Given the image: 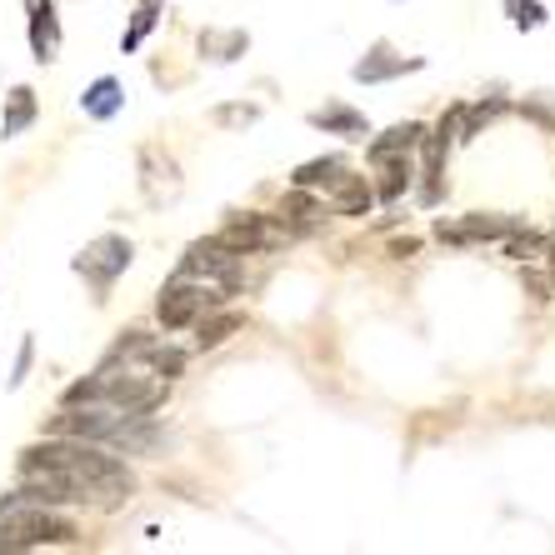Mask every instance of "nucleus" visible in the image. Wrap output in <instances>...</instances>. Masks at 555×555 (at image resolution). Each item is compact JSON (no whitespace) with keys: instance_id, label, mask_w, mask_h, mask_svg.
Masks as SVG:
<instances>
[{"instance_id":"6","label":"nucleus","mask_w":555,"mask_h":555,"mask_svg":"<svg viewBox=\"0 0 555 555\" xmlns=\"http://www.w3.org/2000/svg\"><path fill=\"white\" fill-rule=\"evenodd\" d=\"M176 275H191V281H206L216 285V291H225V296H235L241 291V250H231L225 241H191L181 256V266H176Z\"/></svg>"},{"instance_id":"20","label":"nucleus","mask_w":555,"mask_h":555,"mask_svg":"<svg viewBox=\"0 0 555 555\" xmlns=\"http://www.w3.org/2000/svg\"><path fill=\"white\" fill-rule=\"evenodd\" d=\"M331 210L336 216H371L375 210V185L365 176H346V181L331 191Z\"/></svg>"},{"instance_id":"23","label":"nucleus","mask_w":555,"mask_h":555,"mask_svg":"<svg viewBox=\"0 0 555 555\" xmlns=\"http://www.w3.org/2000/svg\"><path fill=\"white\" fill-rule=\"evenodd\" d=\"M505 256H511V260H520V266H530V260H545V256H551V241L520 225V231H511V235H505Z\"/></svg>"},{"instance_id":"19","label":"nucleus","mask_w":555,"mask_h":555,"mask_svg":"<svg viewBox=\"0 0 555 555\" xmlns=\"http://www.w3.org/2000/svg\"><path fill=\"white\" fill-rule=\"evenodd\" d=\"M350 176L346 155H315V160H306V166H296V176H291V185H306V191H336L340 181Z\"/></svg>"},{"instance_id":"17","label":"nucleus","mask_w":555,"mask_h":555,"mask_svg":"<svg viewBox=\"0 0 555 555\" xmlns=\"http://www.w3.org/2000/svg\"><path fill=\"white\" fill-rule=\"evenodd\" d=\"M235 331H246V315H241V310H220V306H210L206 315L195 321V350H216V346H225V340H231Z\"/></svg>"},{"instance_id":"11","label":"nucleus","mask_w":555,"mask_h":555,"mask_svg":"<svg viewBox=\"0 0 555 555\" xmlns=\"http://www.w3.org/2000/svg\"><path fill=\"white\" fill-rule=\"evenodd\" d=\"M306 120H310V130H325V135H340V141H365V135H371L365 111H356V105H346V101L315 105Z\"/></svg>"},{"instance_id":"13","label":"nucleus","mask_w":555,"mask_h":555,"mask_svg":"<svg viewBox=\"0 0 555 555\" xmlns=\"http://www.w3.org/2000/svg\"><path fill=\"white\" fill-rule=\"evenodd\" d=\"M40 116V101L30 86H11V95H5V111H0V141H21L30 126H36Z\"/></svg>"},{"instance_id":"2","label":"nucleus","mask_w":555,"mask_h":555,"mask_svg":"<svg viewBox=\"0 0 555 555\" xmlns=\"http://www.w3.org/2000/svg\"><path fill=\"white\" fill-rule=\"evenodd\" d=\"M80 530L55 505H11L0 511V551H40V545H76Z\"/></svg>"},{"instance_id":"9","label":"nucleus","mask_w":555,"mask_h":555,"mask_svg":"<svg viewBox=\"0 0 555 555\" xmlns=\"http://www.w3.org/2000/svg\"><path fill=\"white\" fill-rule=\"evenodd\" d=\"M520 225H526L520 216H486V210H476V216L455 220V225H446V220H440L436 235L446 241V246H476V241H505V235L520 231Z\"/></svg>"},{"instance_id":"22","label":"nucleus","mask_w":555,"mask_h":555,"mask_svg":"<svg viewBox=\"0 0 555 555\" xmlns=\"http://www.w3.org/2000/svg\"><path fill=\"white\" fill-rule=\"evenodd\" d=\"M160 26V11H155V0H141L135 11H130V26L120 30V55H135L141 51V40Z\"/></svg>"},{"instance_id":"15","label":"nucleus","mask_w":555,"mask_h":555,"mask_svg":"<svg viewBox=\"0 0 555 555\" xmlns=\"http://www.w3.org/2000/svg\"><path fill=\"white\" fill-rule=\"evenodd\" d=\"M195 51H201V61H210V65H231V61H241V55L250 51V36H246V30H216V26H206L201 36H195Z\"/></svg>"},{"instance_id":"21","label":"nucleus","mask_w":555,"mask_h":555,"mask_svg":"<svg viewBox=\"0 0 555 555\" xmlns=\"http://www.w3.org/2000/svg\"><path fill=\"white\" fill-rule=\"evenodd\" d=\"M141 166H145V195H151L155 206L166 201V195L181 191V176H176V160H160L155 151H141Z\"/></svg>"},{"instance_id":"10","label":"nucleus","mask_w":555,"mask_h":555,"mask_svg":"<svg viewBox=\"0 0 555 555\" xmlns=\"http://www.w3.org/2000/svg\"><path fill=\"white\" fill-rule=\"evenodd\" d=\"M26 36L30 55L40 65H51L61 55V11H55V0H26Z\"/></svg>"},{"instance_id":"5","label":"nucleus","mask_w":555,"mask_h":555,"mask_svg":"<svg viewBox=\"0 0 555 555\" xmlns=\"http://www.w3.org/2000/svg\"><path fill=\"white\" fill-rule=\"evenodd\" d=\"M130 260H135V246H130L126 235L111 231V235H95L91 246L80 250L70 266H76V275L95 291V300H105V296H111V285L130 271Z\"/></svg>"},{"instance_id":"12","label":"nucleus","mask_w":555,"mask_h":555,"mask_svg":"<svg viewBox=\"0 0 555 555\" xmlns=\"http://www.w3.org/2000/svg\"><path fill=\"white\" fill-rule=\"evenodd\" d=\"M321 191H306V185H291L285 191V201H281V225L291 235H310V231H321Z\"/></svg>"},{"instance_id":"4","label":"nucleus","mask_w":555,"mask_h":555,"mask_svg":"<svg viewBox=\"0 0 555 555\" xmlns=\"http://www.w3.org/2000/svg\"><path fill=\"white\" fill-rule=\"evenodd\" d=\"M220 300H225V291H216V285L191 281V275H170L160 285V300H155V321L166 325V331H185V325H195Z\"/></svg>"},{"instance_id":"7","label":"nucleus","mask_w":555,"mask_h":555,"mask_svg":"<svg viewBox=\"0 0 555 555\" xmlns=\"http://www.w3.org/2000/svg\"><path fill=\"white\" fill-rule=\"evenodd\" d=\"M415 70H426V55H401L390 40H375L371 51L361 61L350 65V76L361 80V86H380V80H401V76H415Z\"/></svg>"},{"instance_id":"14","label":"nucleus","mask_w":555,"mask_h":555,"mask_svg":"<svg viewBox=\"0 0 555 555\" xmlns=\"http://www.w3.org/2000/svg\"><path fill=\"white\" fill-rule=\"evenodd\" d=\"M375 170H380V181H375V201L396 206V201H401V195L415 185V151L386 155V160H375Z\"/></svg>"},{"instance_id":"28","label":"nucleus","mask_w":555,"mask_h":555,"mask_svg":"<svg viewBox=\"0 0 555 555\" xmlns=\"http://www.w3.org/2000/svg\"><path fill=\"white\" fill-rule=\"evenodd\" d=\"M415 250H421V241H415V235H405V241H390V256H396V260L415 256Z\"/></svg>"},{"instance_id":"24","label":"nucleus","mask_w":555,"mask_h":555,"mask_svg":"<svg viewBox=\"0 0 555 555\" xmlns=\"http://www.w3.org/2000/svg\"><path fill=\"white\" fill-rule=\"evenodd\" d=\"M210 120H216V126H225V130H246V126H256V120H260V105H250V101L216 105V111H210Z\"/></svg>"},{"instance_id":"26","label":"nucleus","mask_w":555,"mask_h":555,"mask_svg":"<svg viewBox=\"0 0 555 555\" xmlns=\"http://www.w3.org/2000/svg\"><path fill=\"white\" fill-rule=\"evenodd\" d=\"M145 365H151V371L160 375V380H176V375L185 371V350H176V346H155V350H151V361H145Z\"/></svg>"},{"instance_id":"8","label":"nucleus","mask_w":555,"mask_h":555,"mask_svg":"<svg viewBox=\"0 0 555 555\" xmlns=\"http://www.w3.org/2000/svg\"><path fill=\"white\" fill-rule=\"evenodd\" d=\"M285 235H291V231L281 225V216H256V210H246V216H235L231 225L216 235V241H225L231 250L250 256V250H275Z\"/></svg>"},{"instance_id":"18","label":"nucleus","mask_w":555,"mask_h":555,"mask_svg":"<svg viewBox=\"0 0 555 555\" xmlns=\"http://www.w3.org/2000/svg\"><path fill=\"white\" fill-rule=\"evenodd\" d=\"M421 135H426V126H421V120H401V126H390V130H380V135H371V141H365V155H371V166H375V160H386V155L421 151Z\"/></svg>"},{"instance_id":"25","label":"nucleus","mask_w":555,"mask_h":555,"mask_svg":"<svg viewBox=\"0 0 555 555\" xmlns=\"http://www.w3.org/2000/svg\"><path fill=\"white\" fill-rule=\"evenodd\" d=\"M505 15H511V26H516V30L545 26V5H541V0H505Z\"/></svg>"},{"instance_id":"27","label":"nucleus","mask_w":555,"mask_h":555,"mask_svg":"<svg viewBox=\"0 0 555 555\" xmlns=\"http://www.w3.org/2000/svg\"><path fill=\"white\" fill-rule=\"evenodd\" d=\"M30 361H36V336H21V350H15V365H11V375H5V386H11V390L26 386Z\"/></svg>"},{"instance_id":"3","label":"nucleus","mask_w":555,"mask_h":555,"mask_svg":"<svg viewBox=\"0 0 555 555\" xmlns=\"http://www.w3.org/2000/svg\"><path fill=\"white\" fill-rule=\"evenodd\" d=\"M455 145H461V105H451V111L436 120V130L421 135V166H415L421 191H415V201L426 210H436L440 201H446V160H451Z\"/></svg>"},{"instance_id":"1","label":"nucleus","mask_w":555,"mask_h":555,"mask_svg":"<svg viewBox=\"0 0 555 555\" xmlns=\"http://www.w3.org/2000/svg\"><path fill=\"white\" fill-rule=\"evenodd\" d=\"M26 470H51V476H65L76 480L80 491L91 495V505H120L130 491H135V476H130V465L120 455H111V446L101 440H70V436H46L36 446L21 451L15 461V476H26Z\"/></svg>"},{"instance_id":"16","label":"nucleus","mask_w":555,"mask_h":555,"mask_svg":"<svg viewBox=\"0 0 555 555\" xmlns=\"http://www.w3.org/2000/svg\"><path fill=\"white\" fill-rule=\"evenodd\" d=\"M80 111H86L91 120H116L120 111H126V86H120L116 76L91 80V86L80 91Z\"/></svg>"}]
</instances>
